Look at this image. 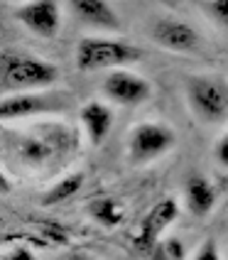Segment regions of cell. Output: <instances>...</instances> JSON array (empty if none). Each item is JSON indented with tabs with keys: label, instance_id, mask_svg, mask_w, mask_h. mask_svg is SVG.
<instances>
[{
	"label": "cell",
	"instance_id": "obj_1",
	"mask_svg": "<svg viewBox=\"0 0 228 260\" xmlns=\"http://www.w3.org/2000/svg\"><path fill=\"white\" fill-rule=\"evenodd\" d=\"M59 81V67L29 54L27 49H3L0 54V88L8 93L44 91Z\"/></svg>",
	"mask_w": 228,
	"mask_h": 260
},
{
	"label": "cell",
	"instance_id": "obj_2",
	"mask_svg": "<svg viewBox=\"0 0 228 260\" xmlns=\"http://www.w3.org/2000/svg\"><path fill=\"white\" fill-rule=\"evenodd\" d=\"M184 96L197 120L206 125L228 120V79L218 74H191L184 81Z\"/></svg>",
	"mask_w": 228,
	"mask_h": 260
},
{
	"label": "cell",
	"instance_id": "obj_3",
	"mask_svg": "<svg viewBox=\"0 0 228 260\" xmlns=\"http://www.w3.org/2000/svg\"><path fill=\"white\" fill-rule=\"evenodd\" d=\"M143 59V49L135 44L118 40V37H103L91 35L76 44V69L84 74L103 72V69H123Z\"/></svg>",
	"mask_w": 228,
	"mask_h": 260
},
{
	"label": "cell",
	"instance_id": "obj_4",
	"mask_svg": "<svg viewBox=\"0 0 228 260\" xmlns=\"http://www.w3.org/2000/svg\"><path fill=\"white\" fill-rule=\"evenodd\" d=\"M174 143H177V138H174V130L170 125L145 120L130 130L128 157L133 165H147L152 159L167 155L174 147Z\"/></svg>",
	"mask_w": 228,
	"mask_h": 260
},
{
	"label": "cell",
	"instance_id": "obj_5",
	"mask_svg": "<svg viewBox=\"0 0 228 260\" xmlns=\"http://www.w3.org/2000/svg\"><path fill=\"white\" fill-rule=\"evenodd\" d=\"M103 93L123 108H135V106L150 101L152 84L140 74H133L128 69H115L103 79Z\"/></svg>",
	"mask_w": 228,
	"mask_h": 260
},
{
	"label": "cell",
	"instance_id": "obj_6",
	"mask_svg": "<svg viewBox=\"0 0 228 260\" xmlns=\"http://www.w3.org/2000/svg\"><path fill=\"white\" fill-rule=\"evenodd\" d=\"M15 20L20 25L42 37V40H54L61 27V8L59 0H27L22 5H17Z\"/></svg>",
	"mask_w": 228,
	"mask_h": 260
},
{
	"label": "cell",
	"instance_id": "obj_7",
	"mask_svg": "<svg viewBox=\"0 0 228 260\" xmlns=\"http://www.w3.org/2000/svg\"><path fill=\"white\" fill-rule=\"evenodd\" d=\"M177 218H179V204L174 202L172 197L159 199L143 216V221H140L138 233H135V238H133L135 248L143 250V253H150V250L162 241V233L167 231Z\"/></svg>",
	"mask_w": 228,
	"mask_h": 260
},
{
	"label": "cell",
	"instance_id": "obj_8",
	"mask_svg": "<svg viewBox=\"0 0 228 260\" xmlns=\"http://www.w3.org/2000/svg\"><path fill=\"white\" fill-rule=\"evenodd\" d=\"M152 42L159 44L167 52L177 54H194L201 47V35L184 20L177 17H159L155 25L150 27Z\"/></svg>",
	"mask_w": 228,
	"mask_h": 260
},
{
	"label": "cell",
	"instance_id": "obj_9",
	"mask_svg": "<svg viewBox=\"0 0 228 260\" xmlns=\"http://www.w3.org/2000/svg\"><path fill=\"white\" fill-rule=\"evenodd\" d=\"M59 111V103L47 93V91H27V93H8L0 101V120L13 123V120H25L42 113H54Z\"/></svg>",
	"mask_w": 228,
	"mask_h": 260
},
{
	"label": "cell",
	"instance_id": "obj_10",
	"mask_svg": "<svg viewBox=\"0 0 228 260\" xmlns=\"http://www.w3.org/2000/svg\"><path fill=\"white\" fill-rule=\"evenodd\" d=\"M69 5L74 15L88 27L103 29V32L120 29V17L108 0H69Z\"/></svg>",
	"mask_w": 228,
	"mask_h": 260
},
{
	"label": "cell",
	"instance_id": "obj_11",
	"mask_svg": "<svg viewBox=\"0 0 228 260\" xmlns=\"http://www.w3.org/2000/svg\"><path fill=\"white\" fill-rule=\"evenodd\" d=\"M184 199H186V209L194 214V216H209L211 209L216 206V187L209 177H204L199 172H191L184 182Z\"/></svg>",
	"mask_w": 228,
	"mask_h": 260
},
{
	"label": "cell",
	"instance_id": "obj_12",
	"mask_svg": "<svg viewBox=\"0 0 228 260\" xmlns=\"http://www.w3.org/2000/svg\"><path fill=\"white\" fill-rule=\"evenodd\" d=\"M79 118H81V125H84L86 135L91 145H103L106 138L111 135V128H113V111L101 101H88L81 106L79 111Z\"/></svg>",
	"mask_w": 228,
	"mask_h": 260
},
{
	"label": "cell",
	"instance_id": "obj_13",
	"mask_svg": "<svg viewBox=\"0 0 228 260\" xmlns=\"http://www.w3.org/2000/svg\"><path fill=\"white\" fill-rule=\"evenodd\" d=\"M81 184H84V174H81V172L69 174V177L59 179V182L52 189H47V194L42 197V202L47 204V206L67 202V199H72V197H76V194H79Z\"/></svg>",
	"mask_w": 228,
	"mask_h": 260
},
{
	"label": "cell",
	"instance_id": "obj_14",
	"mask_svg": "<svg viewBox=\"0 0 228 260\" xmlns=\"http://www.w3.org/2000/svg\"><path fill=\"white\" fill-rule=\"evenodd\" d=\"M91 216L96 218L101 226L113 229V226H118L123 221V206L115 199H111V197H101V199L91 204Z\"/></svg>",
	"mask_w": 228,
	"mask_h": 260
},
{
	"label": "cell",
	"instance_id": "obj_15",
	"mask_svg": "<svg viewBox=\"0 0 228 260\" xmlns=\"http://www.w3.org/2000/svg\"><path fill=\"white\" fill-rule=\"evenodd\" d=\"M150 255H152V260H184L186 250L182 241H177V238H162L150 250Z\"/></svg>",
	"mask_w": 228,
	"mask_h": 260
},
{
	"label": "cell",
	"instance_id": "obj_16",
	"mask_svg": "<svg viewBox=\"0 0 228 260\" xmlns=\"http://www.w3.org/2000/svg\"><path fill=\"white\" fill-rule=\"evenodd\" d=\"M206 8H209V15L221 27H228V0H209Z\"/></svg>",
	"mask_w": 228,
	"mask_h": 260
},
{
	"label": "cell",
	"instance_id": "obj_17",
	"mask_svg": "<svg viewBox=\"0 0 228 260\" xmlns=\"http://www.w3.org/2000/svg\"><path fill=\"white\" fill-rule=\"evenodd\" d=\"M191 260H221V253H218V246L214 241H204L199 246V250L194 253Z\"/></svg>",
	"mask_w": 228,
	"mask_h": 260
},
{
	"label": "cell",
	"instance_id": "obj_18",
	"mask_svg": "<svg viewBox=\"0 0 228 260\" xmlns=\"http://www.w3.org/2000/svg\"><path fill=\"white\" fill-rule=\"evenodd\" d=\"M214 157L223 170H228V133H223V135L218 138V143H216V147H214Z\"/></svg>",
	"mask_w": 228,
	"mask_h": 260
},
{
	"label": "cell",
	"instance_id": "obj_19",
	"mask_svg": "<svg viewBox=\"0 0 228 260\" xmlns=\"http://www.w3.org/2000/svg\"><path fill=\"white\" fill-rule=\"evenodd\" d=\"M5 260H35V255H32V250H27V248H13L5 255Z\"/></svg>",
	"mask_w": 228,
	"mask_h": 260
},
{
	"label": "cell",
	"instance_id": "obj_20",
	"mask_svg": "<svg viewBox=\"0 0 228 260\" xmlns=\"http://www.w3.org/2000/svg\"><path fill=\"white\" fill-rule=\"evenodd\" d=\"M64 260H91V258H88L86 253H69Z\"/></svg>",
	"mask_w": 228,
	"mask_h": 260
},
{
	"label": "cell",
	"instance_id": "obj_21",
	"mask_svg": "<svg viewBox=\"0 0 228 260\" xmlns=\"http://www.w3.org/2000/svg\"><path fill=\"white\" fill-rule=\"evenodd\" d=\"M5 3H22V0H5ZM25 3H27V0H25Z\"/></svg>",
	"mask_w": 228,
	"mask_h": 260
}]
</instances>
